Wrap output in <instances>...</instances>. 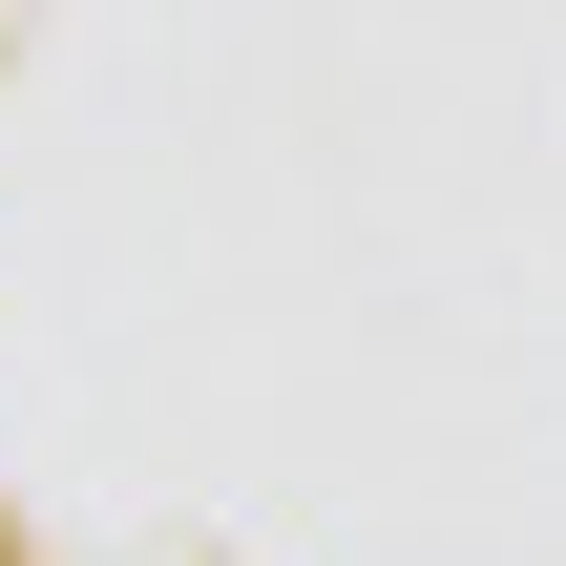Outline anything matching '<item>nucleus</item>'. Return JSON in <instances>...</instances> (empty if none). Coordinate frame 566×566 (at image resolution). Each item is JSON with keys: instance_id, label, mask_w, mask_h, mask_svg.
Here are the masks:
<instances>
[{"instance_id": "nucleus-1", "label": "nucleus", "mask_w": 566, "mask_h": 566, "mask_svg": "<svg viewBox=\"0 0 566 566\" xmlns=\"http://www.w3.org/2000/svg\"><path fill=\"white\" fill-rule=\"evenodd\" d=\"M0 566H21V546H0Z\"/></svg>"}]
</instances>
